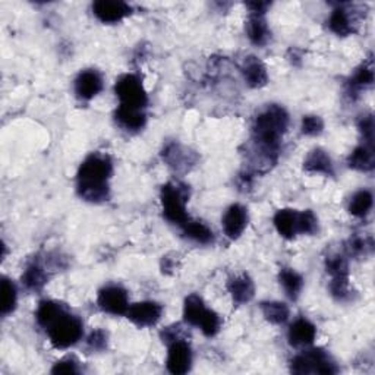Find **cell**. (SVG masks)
I'll use <instances>...</instances> for the list:
<instances>
[{
  "label": "cell",
  "mask_w": 375,
  "mask_h": 375,
  "mask_svg": "<svg viewBox=\"0 0 375 375\" xmlns=\"http://www.w3.org/2000/svg\"><path fill=\"white\" fill-rule=\"evenodd\" d=\"M66 312V308L55 301H43L40 302L39 308H37L35 312V318L37 322L40 324V326L46 330L48 326H52V324Z\"/></svg>",
  "instance_id": "603a6c76"
},
{
  "label": "cell",
  "mask_w": 375,
  "mask_h": 375,
  "mask_svg": "<svg viewBox=\"0 0 375 375\" xmlns=\"http://www.w3.org/2000/svg\"><path fill=\"white\" fill-rule=\"evenodd\" d=\"M304 169L309 173H322L333 176L334 174V166L333 161L327 152H324L321 148H315L307 156L304 161Z\"/></svg>",
  "instance_id": "e0dca14e"
},
{
  "label": "cell",
  "mask_w": 375,
  "mask_h": 375,
  "mask_svg": "<svg viewBox=\"0 0 375 375\" xmlns=\"http://www.w3.org/2000/svg\"><path fill=\"white\" fill-rule=\"evenodd\" d=\"M248 226V210L241 204L230 205L223 216V230L229 239L241 237Z\"/></svg>",
  "instance_id": "8fae6325"
},
{
  "label": "cell",
  "mask_w": 375,
  "mask_h": 375,
  "mask_svg": "<svg viewBox=\"0 0 375 375\" xmlns=\"http://www.w3.org/2000/svg\"><path fill=\"white\" fill-rule=\"evenodd\" d=\"M229 292L236 304H248L255 295V284L248 274H239L229 280Z\"/></svg>",
  "instance_id": "9a60e30c"
},
{
  "label": "cell",
  "mask_w": 375,
  "mask_h": 375,
  "mask_svg": "<svg viewBox=\"0 0 375 375\" xmlns=\"http://www.w3.org/2000/svg\"><path fill=\"white\" fill-rule=\"evenodd\" d=\"M113 173V163L107 154L93 153L80 166L77 174L78 195L89 203H103L109 198V181Z\"/></svg>",
  "instance_id": "6da1fadb"
},
{
  "label": "cell",
  "mask_w": 375,
  "mask_h": 375,
  "mask_svg": "<svg viewBox=\"0 0 375 375\" xmlns=\"http://www.w3.org/2000/svg\"><path fill=\"white\" fill-rule=\"evenodd\" d=\"M191 156L192 154L188 149L176 143L167 145L163 149V160L174 170L188 169V166L194 165V158H191Z\"/></svg>",
  "instance_id": "7402d4cb"
},
{
  "label": "cell",
  "mask_w": 375,
  "mask_h": 375,
  "mask_svg": "<svg viewBox=\"0 0 375 375\" xmlns=\"http://www.w3.org/2000/svg\"><path fill=\"white\" fill-rule=\"evenodd\" d=\"M132 8L120 0H98L93 3V14L103 24H116L131 15Z\"/></svg>",
  "instance_id": "30bf717a"
},
{
  "label": "cell",
  "mask_w": 375,
  "mask_h": 375,
  "mask_svg": "<svg viewBox=\"0 0 375 375\" xmlns=\"http://www.w3.org/2000/svg\"><path fill=\"white\" fill-rule=\"evenodd\" d=\"M182 229H183V233L186 237H190V239H192L198 244L207 245V244H211L212 239H214L211 229H208V226H205L204 223L198 221V220L191 219Z\"/></svg>",
  "instance_id": "4316f807"
},
{
  "label": "cell",
  "mask_w": 375,
  "mask_h": 375,
  "mask_svg": "<svg viewBox=\"0 0 375 375\" xmlns=\"http://www.w3.org/2000/svg\"><path fill=\"white\" fill-rule=\"evenodd\" d=\"M326 270L331 277H347L349 266L345 257L330 255L326 259Z\"/></svg>",
  "instance_id": "d6a6232c"
},
{
  "label": "cell",
  "mask_w": 375,
  "mask_h": 375,
  "mask_svg": "<svg viewBox=\"0 0 375 375\" xmlns=\"http://www.w3.org/2000/svg\"><path fill=\"white\" fill-rule=\"evenodd\" d=\"M274 226L280 236L286 239H293L298 235V211L291 208L279 210L274 216Z\"/></svg>",
  "instance_id": "d6986e66"
},
{
  "label": "cell",
  "mask_w": 375,
  "mask_h": 375,
  "mask_svg": "<svg viewBox=\"0 0 375 375\" xmlns=\"http://www.w3.org/2000/svg\"><path fill=\"white\" fill-rule=\"evenodd\" d=\"M372 84H374V65L372 59H368L355 71L351 81H349V86H351L352 91H359L362 89H368Z\"/></svg>",
  "instance_id": "484cf974"
},
{
  "label": "cell",
  "mask_w": 375,
  "mask_h": 375,
  "mask_svg": "<svg viewBox=\"0 0 375 375\" xmlns=\"http://www.w3.org/2000/svg\"><path fill=\"white\" fill-rule=\"evenodd\" d=\"M242 73L246 84L249 86H253V89H261V86L267 85L268 82L267 68L255 56L245 57L242 65Z\"/></svg>",
  "instance_id": "5bb4252c"
},
{
  "label": "cell",
  "mask_w": 375,
  "mask_h": 375,
  "mask_svg": "<svg viewBox=\"0 0 375 375\" xmlns=\"http://www.w3.org/2000/svg\"><path fill=\"white\" fill-rule=\"evenodd\" d=\"M166 367L174 375L186 374L192 367V351L188 342L178 339L169 343Z\"/></svg>",
  "instance_id": "ba28073f"
},
{
  "label": "cell",
  "mask_w": 375,
  "mask_h": 375,
  "mask_svg": "<svg viewBox=\"0 0 375 375\" xmlns=\"http://www.w3.org/2000/svg\"><path fill=\"white\" fill-rule=\"evenodd\" d=\"M102 90L103 78L95 69H85L75 80V94L81 100H91Z\"/></svg>",
  "instance_id": "7c38bea8"
},
{
  "label": "cell",
  "mask_w": 375,
  "mask_h": 375,
  "mask_svg": "<svg viewBox=\"0 0 375 375\" xmlns=\"http://www.w3.org/2000/svg\"><path fill=\"white\" fill-rule=\"evenodd\" d=\"M291 371L293 374H336L339 371L331 356L322 349H312L292 359Z\"/></svg>",
  "instance_id": "5b68a950"
},
{
  "label": "cell",
  "mask_w": 375,
  "mask_h": 375,
  "mask_svg": "<svg viewBox=\"0 0 375 375\" xmlns=\"http://www.w3.org/2000/svg\"><path fill=\"white\" fill-rule=\"evenodd\" d=\"M86 345L93 351H104L107 347V333L103 330L93 331L89 339H86Z\"/></svg>",
  "instance_id": "d590c367"
},
{
  "label": "cell",
  "mask_w": 375,
  "mask_h": 375,
  "mask_svg": "<svg viewBox=\"0 0 375 375\" xmlns=\"http://www.w3.org/2000/svg\"><path fill=\"white\" fill-rule=\"evenodd\" d=\"M374 204V198L369 191H359L356 192L349 204V212L355 217H365L371 211Z\"/></svg>",
  "instance_id": "f546056e"
},
{
  "label": "cell",
  "mask_w": 375,
  "mask_h": 375,
  "mask_svg": "<svg viewBox=\"0 0 375 375\" xmlns=\"http://www.w3.org/2000/svg\"><path fill=\"white\" fill-rule=\"evenodd\" d=\"M330 292L337 301H346L351 298V287H349L347 277H331Z\"/></svg>",
  "instance_id": "836d02e7"
},
{
  "label": "cell",
  "mask_w": 375,
  "mask_h": 375,
  "mask_svg": "<svg viewBox=\"0 0 375 375\" xmlns=\"http://www.w3.org/2000/svg\"><path fill=\"white\" fill-rule=\"evenodd\" d=\"M372 246L374 244L371 237L354 236L346 244V251L351 257H360V255H367L368 253H371Z\"/></svg>",
  "instance_id": "4dcf8cb0"
},
{
  "label": "cell",
  "mask_w": 375,
  "mask_h": 375,
  "mask_svg": "<svg viewBox=\"0 0 375 375\" xmlns=\"http://www.w3.org/2000/svg\"><path fill=\"white\" fill-rule=\"evenodd\" d=\"M347 165L351 169H355L359 172H371L375 166L374 144L364 143L362 145L356 147L354 149V153L349 156Z\"/></svg>",
  "instance_id": "ac0fdd59"
},
{
  "label": "cell",
  "mask_w": 375,
  "mask_h": 375,
  "mask_svg": "<svg viewBox=\"0 0 375 375\" xmlns=\"http://www.w3.org/2000/svg\"><path fill=\"white\" fill-rule=\"evenodd\" d=\"M329 28L340 37L355 33V18L351 15V10L343 6L336 8L329 18Z\"/></svg>",
  "instance_id": "2e32d148"
},
{
  "label": "cell",
  "mask_w": 375,
  "mask_h": 375,
  "mask_svg": "<svg viewBox=\"0 0 375 375\" xmlns=\"http://www.w3.org/2000/svg\"><path fill=\"white\" fill-rule=\"evenodd\" d=\"M163 307L153 301H144L129 305L127 317L138 327H153L160 321Z\"/></svg>",
  "instance_id": "9c48e42d"
},
{
  "label": "cell",
  "mask_w": 375,
  "mask_h": 375,
  "mask_svg": "<svg viewBox=\"0 0 375 375\" xmlns=\"http://www.w3.org/2000/svg\"><path fill=\"white\" fill-rule=\"evenodd\" d=\"M188 198H190L188 186L179 182H169L161 188V207H163V216L167 221L183 228L191 220L186 211Z\"/></svg>",
  "instance_id": "7a4b0ae2"
},
{
  "label": "cell",
  "mask_w": 375,
  "mask_h": 375,
  "mask_svg": "<svg viewBox=\"0 0 375 375\" xmlns=\"http://www.w3.org/2000/svg\"><path fill=\"white\" fill-rule=\"evenodd\" d=\"M183 321L190 326L198 327L207 337L216 336L221 327V320L217 312L208 309L198 295H190L185 299Z\"/></svg>",
  "instance_id": "3957f363"
},
{
  "label": "cell",
  "mask_w": 375,
  "mask_h": 375,
  "mask_svg": "<svg viewBox=\"0 0 375 375\" xmlns=\"http://www.w3.org/2000/svg\"><path fill=\"white\" fill-rule=\"evenodd\" d=\"M271 5L268 2H249V3H246V8L251 10V14H255V15H264L266 10Z\"/></svg>",
  "instance_id": "f35d334b"
},
{
  "label": "cell",
  "mask_w": 375,
  "mask_h": 375,
  "mask_svg": "<svg viewBox=\"0 0 375 375\" xmlns=\"http://www.w3.org/2000/svg\"><path fill=\"white\" fill-rule=\"evenodd\" d=\"M48 280V274L39 261H34L25 268L22 274V283L30 291H42Z\"/></svg>",
  "instance_id": "cb8c5ba5"
},
{
  "label": "cell",
  "mask_w": 375,
  "mask_h": 375,
  "mask_svg": "<svg viewBox=\"0 0 375 375\" xmlns=\"http://www.w3.org/2000/svg\"><path fill=\"white\" fill-rule=\"evenodd\" d=\"M97 304L100 309L111 315H127L129 308V299L127 291L120 286L110 284L98 292Z\"/></svg>",
  "instance_id": "52a82bcc"
},
{
  "label": "cell",
  "mask_w": 375,
  "mask_h": 375,
  "mask_svg": "<svg viewBox=\"0 0 375 375\" xmlns=\"http://www.w3.org/2000/svg\"><path fill=\"white\" fill-rule=\"evenodd\" d=\"M262 315L271 324H284L289 320V308L283 302H262Z\"/></svg>",
  "instance_id": "f1b7e54d"
},
{
  "label": "cell",
  "mask_w": 375,
  "mask_h": 375,
  "mask_svg": "<svg viewBox=\"0 0 375 375\" xmlns=\"http://www.w3.org/2000/svg\"><path fill=\"white\" fill-rule=\"evenodd\" d=\"M318 230V219L311 210L298 212V233L314 235Z\"/></svg>",
  "instance_id": "1f68e13d"
},
{
  "label": "cell",
  "mask_w": 375,
  "mask_h": 375,
  "mask_svg": "<svg viewBox=\"0 0 375 375\" xmlns=\"http://www.w3.org/2000/svg\"><path fill=\"white\" fill-rule=\"evenodd\" d=\"M279 280H280V284L283 286L286 295L291 299H293V301L298 299L299 293L302 292V287H304V277L301 276V274L296 273L293 268H283L279 274Z\"/></svg>",
  "instance_id": "d4e9b609"
},
{
  "label": "cell",
  "mask_w": 375,
  "mask_h": 375,
  "mask_svg": "<svg viewBox=\"0 0 375 375\" xmlns=\"http://www.w3.org/2000/svg\"><path fill=\"white\" fill-rule=\"evenodd\" d=\"M52 372L53 374H78L80 369H78L77 362L71 358H65L56 362L55 367L52 368Z\"/></svg>",
  "instance_id": "74e56055"
},
{
  "label": "cell",
  "mask_w": 375,
  "mask_h": 375,
  "mask_svg": "<svg viewBox=\"0 0 375 375\" xmlns=\"http://www.w3.org/2000/svg\"><path fill=\"white\" fill-rule=\"evenodd\" d=\"M115 93L120 102L119 106L145 110L148 103L147 91L144 89L143 81L136 77V75L134 73L122 75V77L116 81Z\"/></svg>",
  "instance_id": "8992f818"
},
{
  "label": "cell",
  "mask_w": 375,
  "mask_h": 375,
  "mask_svg": "<svg viewBox=\"0 0 375 375\" xmlns=\"http://www.w3.org/2000/svg\"><path fill=\"white\" fill-rule=\"evenodd\" d=\"M17 287L12 283L9 279L3 277L2 279V287H0V301H2V305H0V311H2V315L6 317L10 312H14L17 307Z\"/></svg>",
  "instance_id": "83f0119b"
},
{
  "label": "cell",
  "mask_w": 375,
  "mask_h": 375,
  "mask_svg": "<svg viewBox=\"0 0 375 375\" xmlns=\"http://www.w3.org/2000/svg\"><path fill=\"white\" fill-rule=\"evenodd\" d=\"M317 336V329L314 324L308 321L307 318H298L295 320L287 333V339L289 343L295 347H304L314 343Z\"/></svg>",
  "instance_id": "4fadbf2b"
},
{
  "label": "cell",
  "mask_w": 375,
  "mask_h": 375,
  "mask_svg": "<svg viewBox=\"0 0 375 375\" xmlns=\"http://www.w3.org/2000/svg\"><path fill=\"white\" fill-rule=\"evenodd\" d=\"M115 118L120 127L128 131H140L144 128V125L147 122L145 110L123 107V106L118 107Z\"/></svg>",
  "instance_id": "44dd1931"
},
{
  "label": "cell",
  "mask_w": 375,
  "mask_h": 375,
  "mask_svg": "<svg viewBox=\"0 0 375 375\" xmlns=\"http://www.w3.org/2000/svg\"><path fill=\"white\" fill-rule=\"evenodd\" d=\"M359 131L364 136V143L374 144V119L371 115L364 116L359 120Z\"/></svg>",
  "instance_id": "8d00e7d4"
},
{
  "label": "cell",
  "mask_w": 375,
  "mask_h": 375,
  "mask_svg": "<svg viewBox=\"0 0 375 375\" xmlns=\"http://www.w3.org/2000/svg\"><path fill=\"white\" fill-rule=\"evenodd\" d=\"M248 39L255 46H264L270 40V28L264 15L251 14L246 22Z\"/></svg>",
  "instance_id": "ffe728a7"
},
{
  "label": "cell",
  "mask_w": 375,
  "mask_h": 375,
  "mask_svg": "<svg viewBox=\"0 0 375 375\" xmlns=\"http://www.w3.org/2000/svg\"><path fill=\"white\" fill-rule=\"evenodd\" d=\"M301 129H302V134H305L308 136H317L324 129V122L320 116L308 115V116H304V119H302Z\"/></svg>",
  "instance_id": "e575fe53"
},
{
  "label": "cell",
  "mask_w": 375,
  "mask_h": 375,
  "mask_svg": "<svg viewBox=\"0 0 375 375\" xmlns=\"http://www.w3.org/2000/svg\"><path fill=\"white\" fill-rule=\"evenodd\" d=\"M50 343H52L56 349H68L73 345H77L84 334V326L82 321L71 315L66 311L65 314H62L52 326L46 329Z\"/></svg>",
  "instance_id": "277c9868"
}]
</instances>
